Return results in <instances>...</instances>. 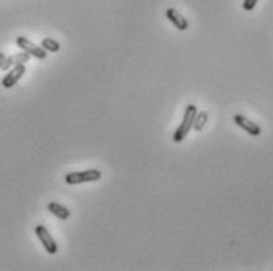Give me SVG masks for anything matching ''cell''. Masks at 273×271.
Wrapping results in <instances>:
<instances>
[{
  "mask_svg": "<svg viewBox=\"0 0 273 271\" xmlns=\"http://www.w3.org/2000/svg\"><path fill=\"white\" fill-rule=\"evenodd\" d=\"M35 233H36V237H38V240L41 241L43 244V248L46 249L48 254H57V251H59V246L57 243H55V240L52 238V235L46 230V227L45 226H36L35 227Z\"/></svg>",
  "mask_w": 273,
  "mask_h": 271,
  "instance_id": "cell-3",
  "label": "cell"
},
{
  "mask_svg": "<svg viewBox=\"0 0 273 271\" xmlns=\"http://www.w3.org/2000/svg\"><path fill=\"white\" fill-rule=\"evenodd\" d=\"M206 123H207V114H206V112H201V114H197V115H196L193 128L196 129V131H201V129L204 128V125H206Z\"/></svg>",
  "mask_w": 273,
  "mask_h": 271,
  "instance_id": "cell-11",
  "label": "cell"
},
{
  "mask_svg": "<svg viewBox=\"0 0 273 271\" xmlns=\"http://www.w3.org/2000/svg\"><path fill=\"white\" fill-rule=\"evenodd\" d=\"M101 178V172L98 169H87L82 172H71L65 175L66 184H82V183H94Z\"/></svg>",
  "mask_w": 273,
  "mask_h": 271,
  "instance_id": "cell-2",
  "label": "cell"
},
{
  "mask_svg": "<svg viewBox=\"0 0 273 271\" xmlns=\"http://www.w3.org/2000/svg\"><path fill=\"white\" fill-rule=\"evenodd\" d=\"M26 75V65L19 63V65H15L13 68H10L8 73L5 75V77L2 79V85L5 89H11L15 87V85L19 82V79Z\"/></svg>",
  "mask_w": 273,
  "mask_h": 271,
  "instance_id": "cell-5",
  "label": "cell"
},
{
  "mask_svg": "<svg viewBox=\"0 0 273 271\" xmlns=\"http://www.w3.org/2000/svg\"><path fill=\"white\" fill-rule=\"evenodd\" d=\"M16 45L19 46L22 51H26L27 54H30L32 57L38 59V60H45L48 57V54H46L45 49H43L41 46H36L35 43L29 41L27 38H24V36H17V38H16Z\"/></svg>",
  "mask_w": 273,
  "mask_h": 271,
  "instance_id": "cell-4",
  "label": "cell"
},
{
  "mask_svg": "<svg viewBox=\"0 0 273 271\" xmlns=\"http://www.w3.org/2000/svg\"><path fill=\"white\" fill-rule=\"evenodd\" d=\"M10 68H13V61H11V57H7L5 54L0 52V70L8 71Z\"/></svg>",
  "mask_w": 273,
  "mask_h": 271,
  "instance_id": "cell-12",
  "label": "cell"
},
{
  "mask_svg": "<svg viewBox=\"0 0 273 271\" xmlns=\"http://www.w3.org/2000/svg\"><path fill=\"white\" fill-rule=\"evenodd\" d=\"M166 17L174 24V27H176L177 30H182V32H183V30L188 29V21L185 19V16L180 15L177 10L169 8L166 11Z\"/></svg>",
  "mask_w": 273,
  "mask_h": 271,
  "instance_id": "cell-7",
  "label": "cell"
},
{
  "mask_svg": "<svg viewBox=\"0 0 273 271\" xmlns=\"http://www.w3.org/2000/svg\"><path fill=\"white\" fill-rule=\"evenodd\" d=\"M234 121H235V125L240 126L243 131H246L248 134H251V136H260V133H262V129H260L259 125H256L253 120H250L248 117L245 115H234Z\"/></svg>",
  "mask_w": 273,
  "mask_h": 271,
  "instance_id": "cell-6",
  "label": "cell"
},
{
  "mask_svg": "<svg viewBox=\"0 0 273 271\" xmlns=\"http://www.w3.org/2000/svg\"><path fill=\"white\" fill-rule=\"evenodd\" d=\"M196 115H197V107L194 106V104H188L187 109H185L182 123H180L178 128L176 129V133H174V142L178 144V142H182L185 137H187L190 129L193 128V125H194Z\"/></svg>",
  "mask_w": 273,
  "mask_h": 271,
  "instance_id": "cell-1",
  "label": "cell"
},
{
  "mask_svg": "<svg viewBox=\"0 0 273 271\" xmlns=\"http://www.w3.org/2000/svg\"><path fill=\"white\" fill-rule=\"evenodd\" d=\"M41 47L45 49L46 52H59L60 51V43L52 40V38H43Z\"/></svg>",
  "mask_w": 273,
  "mask_h": 271,
  "instance_id": "cell-9",
  "label": "cell"
},
{
  "mask_svg": "<svg viewBox=\"0 0 273 271\" xmlns=\"http://www.w3.org/2000/svg\"><path fill=\"white\" fill-rule=\"evenodd\" d=\"M256 3H257V0H245V2H243V8L246 11H251V10H254V7H256Z\"/></svg>",
  "mask_w": 273,
  "mask_h": 271,
  "instance_id": "cell-13",
  "label": "cell"
},
{
  "mask_svg": "<svg viewBox=\"0 0 273 271\" xmlns=\"http://www.w3.org/2000/svg\"><path fill=\"white\" fill-rule=\"evenodd\" d=\"M48 210L51 211L55 218H59L62 221H66L68 218H70V210H68L66 207L60 205V203H57V202H49L48 203Z\"/></svg>",
  "mask_w": 273,
  "mask_h": 271,
  "instance_id": "cell-8",
  "label": "cell"
},
{
  "mask_svg": "<svg viewBox=\"0 0 273 271\" xmlns=\"http://www.w3.org/2000/svg\"><path fill=\"white\" fill-rule=\"evenodd\" d=\"M10 57H11V61H13V66H15V65H19V63H24V65H26L27 61L30 60V57H32V55L27 54L26 51H22L21 54L10 55Z\"/></svg>",
  "mask_w": 273,
  "mask_h": 271,
  "instance_id": "cell-10",
  "label": "cell"
}]
</instances>
